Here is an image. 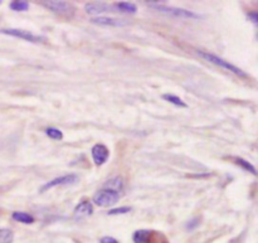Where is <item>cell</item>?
<instances>
[{"instance_id": "cell-19", "label": "cell", "mask_w": 258, "mask_h": 243, "mask_svg": "<svg viewBox=\"0 0 258 243\" xmlns=\"http://www.w3.org/2000/svg\"><path fill=\"white\" fill-rule=\"evenodd\" d=\"M45 134H47L48 138L53 139V140H62L63 139V132L56 129V127H48V129L45 130Z\"/></svg>"}, {"instance_id": "cell-5", "label": "cell", "mask_w": 258, "mask_h": 243, "mask_svg": "<svg viewBox=\"0 0 258 243\" xmlns=\"http://www.w3.org/2000/svg\"><path fill=\"white\" fill-rule=\"evenodd\" d=\"M79 178H78L77 174H67L63 175V177H58L56 179L51 180L49 183L44 184V185L40 188V192H45V190H49L54 186H60V185H72V184L77 183Z\"/></svg>"}, {"instance_id": "cell-13", "label": "cell", "mask_w": 258, "mask_h": 243, "mask_svg": "<svg viewBox=\"0 0 258 243\" xmlns=\"http://www.w3.org/2000/svg\"><path fill=\"white\" fill-rule=\"evenodd\" d=\"M123 188V180L121 179L120 177L117 178H112L108 182H106L105 186H103V189H108L112 190V192L120 193Z\"/></svg>"}, {"instance_id": "cell-22", "label": "cell", "mask_w": 258, "mask_h": 243, "mask_svg": "<svg viewBox=\"0 0 258 243\" xmlns=\"http://www.w3.org/2000/svg\"><path fill=\"white\" fill-rule=\"evenodd\" d=\"M247 17H248L249 20H252V23L255 25L258 24V13L256 12H249L248 14H247Z\"/></svg>"}, {"instance_id": "cell-4", "label": "cell", "mask_w": 258, "mask_h": 243, "mask_svg": "<svg viewBox=\"0 0 258 243\" xmlns=\"http://www.w3.org/2000/svg\"><path fill=\"white\" fill-rule=\"evenodd\" d=\"M0 34H5V36H12L15 38H20L23 40H27L29 43H40L44 42V38L40 36L30 33L28 30L23 29H14V28H8V29H0Z\"/></svg>"}, {"instance_id": "cell-12", "label": "cell", "mask_w": 258, "mask_h": 243, "mask_svg": "<svg viewBox=\"0 0 258 243\" xmlns=\"http://www.w3.org/2000/svg\"><path fill=\"white\" fill-rule=\"evenodd\" d=\"M115 10L120 13H125V14H135L138 12V6L134 3L130 1H120V3L115 4Z\"/></svg>"}, {"instance_id": "cell-8", "label": "cell", "mask_w": 258, "mask_h": 243, "mask_svg": "<svg viewBox=\"0 0 258 243\" xmlns=\"http://www.w3.org/2000/svg\"><path fill=\"white\" fill-rule=\"evenodd\" d=\"M84 9H86L88 14L99 15L106 12H112V10H115V6L106 3H88L86 4Z\"/></svg>"}, {"instance_id": "cell-20", "label": "cell", "mask_w": 258, "mask_h": 243, "mask_svg": "<svg viewBox=\"0 0 258 243\" xmlns=\"http://www.w3.org/2000/svg\"><path fill=\"white\" fill-rule=\"evenodd\" d=\"M129 212H131V208L130 207H120V208H115L108 212V216H119V214H127Z\"/></svg>"}, {"instance_id": "cell-10", "label": "cell", "mask_w": 258, "mask_h": 243, "mask_svg": "<svg viewBox=\"0 0 258 243\" xmlns=\"http://www.w3.org/2000/svg\"><path fill=\"white\" fill-rule=\"evenodd\" d=\"M92 213H93V207L90 202H81V203L75 208L76 219L86 218V217H90Z\"/></svg>"}, {"instance_id": "cell-15", "label": "cell", "mask_w": 258, "mask_h": 243, "mask_svg": "<svg viewBox=\"0 0 258 243\" xmlns=\"http://www.w3.org/2000/svg\"><path fill=\"white\" fill-rule=\"evenodd\" d=\"M9 8L14 12H27L29 9V4L24 0H17V1H12Z\"/></svg>"}, {"instance_id": "cell-7", "label": "cell", "mask_w": 258, "mask_h": 243, "mask_svg": "<svg viewBox=\"0 0 258 243\" xmlns=\"http://www.w3.org/2000/svg\"><path fill=\"white\" fill-rule=\"evenodd\" d=\"M91 21L93 24L105 25V27H125L127 24V21L122 19L110 18V17H96V18L91 19Z\"/></svg>"}, {"instance_id": "cell-3", "label": "cell", "mask_w": 258, "mask_h": 243, "mask_svg": "<svg viewBox=\"0 0 258 243\" xmlns=\"http://www.w3.org/2000/svg\"><path fill=\"white\" fill-rule=\"evenodd\" d=\"M120 201V194L108 189H101L93 197V203L99 207H110Z\"/></svg>"}, {"instance_id": "cell-1", "label": "cell", "mask_w": 258, "mask_h": 243, "mask_svg": "<svg viewBox=\"0 0 258 243\" xmlns=\"http://www.w3.org/2000/svg\"><path fill=\"white\" fill-rule=\"evenodd\" d=\"M150 6H153L154 9H156L158 12L162 13V14L171 15V17H177V18H185V19H199L203 18L201 15L193 13L190 10L181 9V8H174V6H166L161 5V4H156V1H146Z\"/></svg>"}, {"instance_id": "cell-21", "label": "cell", "mask_w": 258, "mask_h": 243, "mask_svg": "<svg viewBox=\"0 0 258 243\" xmlns=\"http://www.w3.org/2000/svg\"><path fill=\"white\" fill-rule=\"evenodd\" d=\"M199 225V219L198 218H193L192 221H189V222L186 223L185 228L188 229V231H193L194 228H197Z\"/></svg>"}, {"instance_id": "cell-11", "label": "cell", "mask_w": 258, "mask_h": 243, "mask_svg": "<svg viewBox=\"0 0 258 243\" xmlns=\"http://www.w3.org/2000/svg\"><path fill=\"white\" fill-rule=\"evenodd\" d=\"M156 236V233L151 231H147V229H140V231H136L134 233V242L135 243H154V237Z\"/></svg>"}, {"instance_id": "cell-23", "label": "cell", "mask_w": 258, "mask_h": 243, "mask_svg": "<svg viewBox=\"0 0 258 243\" xmlns=\"http://www.w3.org/2000/svg\"><path fill=\"white\" fill-rule=\"evenodd\" d=\"M99 242L101 243H119L116 240H115V238H112V237H103V238H101Z\"/></svg>"}, {"instance_id": "cell-2", "label": "cell", "mask_w": 258, "mask_h": 243, "mask_svg": "<svg viewBox=\"0 0 258 243\" xmlns=\"http://www.w3.org/2000/svg\"><path fill=\"white\" fill-rule=\"evenodd\" d=\"M197 53H198L199 56L203 58V60L208 61L209 63L216 64V66L220 67V68L225 69V71H228V72L233 73V75L239 76V77H243V78L247 77V75L243 72V71H242V69L238 68V67L234 66V64L229 63V62H227V61L222 60V58L218 57V56H216V54L208 53V52H203V51H198Z\"/></svg>"}, {"instance_id": "cell-24", "label": "cell", "mask_w": 258, "mask_h": 243, "mask_svg": "<svg viewBox=\"0 0 258 243\" xmlns=\"http://www.w3.org/2000/svg\"><path fill=\"white\" fill-rule=\"evenodd\" d=\"M0 4H1V1H0Z\"/></svg>"}, {"instance_id": "cell-16", "label": "cell", "mask_w": 258, "mask_h": 243, "mask_svg": "<svg viewBox=\"0 0 258 243\" xmlns=\"http://www.w3.org/2000/svg\"><path fill=\"white\" fill-rule=\"evenodd\" d=\"M236 164H237L238 166H240L242 169H244L246 171H248V173H251V174L257 175V170H256L255 166H253L249 162H247V160H243V159H240V158H237V159H236Z\"/></svg>"}, {"instance_id": "cell-9", "label": "cell", "mask_w": 258, "mask_h": 243, "mask_svg": "<svg viewBox=\"0 0 258 243\" xmlns=\"http://www.w3.org/2000/svg\"><path fill=\"white\" fill-rule=\"evenodd\" d=\"M43 5L47 9L52 10L53 13H66L71 9L68 3L66 1H56V0H49V1H42Z\"/></svg>"}, {"instance_id": "cell-6", "label": "cell", "mask_w": 258, "mask_h": 243, "mask_svg": "<svg viewBox=\"0 0 258 243\" xmlns=\"http://www.w3.org/2000/svg\"><path fill=\"white\" fill-rule=\"evenodd\" d=\"M110 151L103 144H96L92 147V159L96 165H103L108 159Z\"/></svg>"}, {"instance_id": "cell-17", "label": "cell", "mask_w": 258, "mask_h": 243, "mask_svg": "<svg viewBox=\"0 0 258 243\" xmlns=\"http://www.w3.org/2000/svg\"><path fill=\"white\" fill-rule=\"evenodd\" d=\"M162 100H165V101H168V102L173 103V105L175 106H179V107H186V103L184 102L183 100L179 99L178 96H175V95H162Z\"/></svg>"}, {"instance_id": "cell-14", "label": "cell", "mask_w": 258, "mask_h": 243, "mask_svg": "<svg viewBox=\"0 0 258 243\" xmlns=\"http://www.w3.org/2000/svg\"><path fill=\"white\" fill-rule=\"evenodd\" d=\"M12 217L14 221L24 223V224H32V223H34V217L29 213H25V212H14Z\"/></svg>"}, {"instance_id": "cell-18", "label": "cell", "mask_w": 258, "mask_h": 243, "mask_svg": "<svg viewBox=\"0 0 258 243\" xmlns=\"http://www.w3.org/2000/svg\"><path fill=\"white\" fill-rule=\"evenodd\" d=\"M14 240V233L10 229H0V243H12Z\"/></svg>"}]
</instances>
